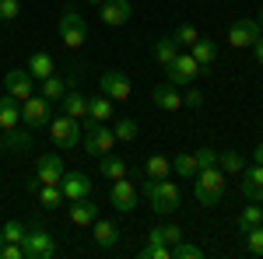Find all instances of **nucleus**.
<instances>
[{"label":"nucleus","instance_id":"nucleus-1","mask_svg":"<svg viewBox=\"0 0 263 259\" xmlns=\"http://www.w3.org/2000/svg\"><path fill=\"white\" fill-rule=\"evenodd\" d=\"M141 193L144 200L151 203V210L155 214H172V210H179V186L176 182H168V179H144L141 186Z\"/></svg>","mask_w":263,"mask_h":259},{"label":"nucleus","instance_id":"nucleus-2","mask_svg":"<svg viewBox=\"0 0 263 259\" xmlns=\"http://www.w3.org/2000/svg\"><path fill=\"white\" fill-rule=\"evenodd\" d=\"M193 196L200 207H214L224 196V172L221 168H200L193 175Z\"/></svg>","mask_w":263,"mask_h":259},{"label":"nucleus","instance_id":"nucleus-3","mask_svg":"<svg viewBox=\"0 0 263 259\" xmlns=\"http://www.w3.org/2000/svg\"><path fill=\"white\" fill-rule=\"evenodd\" d=\"M21 123H25L28 130L49 126V123H53V102L42 98V95H28V98L21 102Z\"/></svg>","mask_w":263,"mask_h":259},{"label":"nucleus","instance_id":"nucleus-4","mask_svg":"<svg viewBox=\"0 0 263 259\" xmlns=\"http://www.w3.org/2000/svg\"><path fill=\"white\" fill-rule=\"evenodd\" d=\"M112 144H116L112 126H105V123H99V119H88V126H84V151H88V154L102 158V154L112 151Z\"/></svg>","mask_w":263,"mask_h":259},{"label":"nucleus","instance_id":"nucleus-5","mask_svg":"<svg viewBox=\"0 0 263 259\" xmlns=\"http://www.w3.org/2000/svg\"><path fill=\"white\" fill-rule=\"evenodd\" d=\"M21 249H25V256H28V259H53V256H57V238H53L46 228L32 224L28 235H25V242H21Z\"/></svg>","mask_w":263,"mask_h":259},{"label":"nucleus","instance_id":"nucleus-6","mask_svg":"<svg viewBox=\"0 0 263 259\" xmlns=\"http://www.w3.org/2000/svg\"><path fill=\"white\" fill-rule=\"evenodd\" d=\"M60 39H63L67 49H81L84 39H88V25H84V18L74 7H67L60 14Z\"/></svg>","mask_w":263,"mask_h":259},{"label":"nucleus","instance_id":"nucleus-7","mask_svg":"<svg viewBox=\"0 0 263 259\" xmlns=\"http://www.w3.org/2000/svg\"><path fill=\"white\" fill-rule=\"evenodd\" d=\"M49 133H53V144L63 147V151H70V147L81 144V126H78V119H70V116H53Z\"/></svg>","mask_w":263,"mask_h":259},{"label":"nucleus","instance_id":"nucleus-8","mask_svg":"<svg viewBox=\"0 0 263 259\" xmlns=\"http://www.w3.org/2000/svg\"><path fill=\"white\" fill-rule=\"evenodd\" d=\"M165 74H168V84H176V88H186V84H193V81H197L200 67H197V60H193L190 53H179L176 60L165 67Z\"/></svg>","mask_w":263,"mask_h":259},{"label":"nucleus","instance_id":"nucleus-9","mask_svg":"<svg viewBox=\"0 0 263 259\" xmlns=\"http://www.w3.org/2000/svg\"><path fill=\"white\" fill-rule=\"evenodd\" d=\"M109 200H112V207H116L120 214H130V210L137 207L141 193H137V186L130 179H112L109 182Z\"/></svg>","mask_w":263,"mask_h":259},{"label":"nucleus","instance_id":"nucleus-10","mask_svg":"<svg viewBox=\"0 0 263 259\" xmlns=\"http://www.w3.org/2000/svg\"><path fill=\"white\" fill-rule=\"evenodd\" d=\"M260 35H263V28H260V21H256V18H239L232 28H228V46L246 49V46H253Z\"/></svg>","mask_w":263,"mask_h":259},{"label":"nucleus","instance_id":"nucleus-11","mask_svg":"<svg viewBox=\"0 0 263 259\" xmlns=\"http://www.w3.org/2000/svg\"><path fill=\"white\" fill-rule=\"evenodd\" d=\"M99 88H102V95L112 98V102L130 98V77H126L123 70H105V74L99 77Z\"/></svg>","mask_w":263,"mask_h":259},{"label":"nucleus","instance_id":"nucleus-12","mask_svg":"<svg viewBox=\"0 0 263 259\" xmlns=\"http://www.w3.org/2000/svg\"><path fill=\"white\" fill-rule=\"evenodd\" d=\"M4 91L14 95L18 102H25L32 91H35V77H32L28 70H7V77H4Z\"/></svg>","mask_w":263,"mask_h":259},{"label":"nucleus","instance_id":"nucleus-13","mask_svg":"<svg viewBox=\"0 0 263 259\" xmlns=\"http://www.w3.org/2000/svg\"><path fill=\"white\" fill-rule=\"evenodd\" d=\"M134 14V7H130V0H105L99 7V21L102 25H109V28H116V25H126Z\"/></svg>","mask_w":263,"mask_h":259},{"label":"nucleus","instance_id":"nucleus-14","mask_svg":"<svg viewBox=\"0 0 263 259\" xmlns=\"http://www.w3.org/2000/svg\"><path fill=\"white\" fill-rule=\"evenodd\" d=\"M239 175H242V182H239L242 186V196L249 203H263V165L253 161V168H242Z\"/></svg>","mask_w":263,"mask_h":259},{"label":"nucleus","instance_id":"nucleus-15","mask_svg":"<svg viewBox=\"0 0 263 259\" xmlns=\"http://www.w3.org/2000/svg\"><path fill=\"white\" fill-rule=\"evenodd\" d=\"M35 179H39L42 186H60V179H63L60 154H42V158L35 161Z\"/></svg>","mask_w":263,"mask_h":259},{"label":"nucleus","instance_id":"nucleus-16","mask_svg":"<svg viewBox=\"0 0 263 259\" xmlns=\"http://www.w3.org/2000/svg\"><path fill=\"white\" fill-rule=\"evenodd\" d=\"M151 102H155V109H162V112H179L182 109V91L176 84H158V88L151 91Z\"/></svg>","mask_w":263,"mask_h":259},{"label":"nucleus","instance_id":"nucleus-17","mask_svg":"<svg viewBox=\"0 0 263 259\" xmlns=\"http://www.w3.org/2000/svg\"><path fill=\"white\" fill-rule=\"evenodd\" d=\"M60 189H63V200H81L91 193V179L84 172H63Z\"/></svg>","mask_w":263,"mask_h":259},{"label":"nucleus","instance_id":"nucleus-18","mask_svg":"<svg viewBox=\"0 0 263 259\" xmlns=\"http://www.w3.org/2000/svg\"><path fill=\"white\" fill-rule=\"evenodd\" d=\"M67 214H70V221H74L78 228H91L95 217H99V207L88 196H81V200H70V210H67Z\"/></svg>","mask_w":263,"mask_h":259},{"label":"nucleus","instance_id":"nucleus-19","mask_svg":"<svg viewBox=\"0 0 263 259\" xmlns=\"http://www.w3.org/2000/svg\"><path fill=\"white\" fill-rule=\"evenodd\" d=\"M190 56L197 60V67H200V74H207L211 67H214V60H218V46L211 39H197L193 46H190Z\"/></svg>","mask_w":263,"mask_h":259},{"label":"nucleus","instance_id":"nucleus-20","mask_svg":"<svg viewBox=\"0 0 263 259\" xmlns=\"http://www.w3.org/2000/svg\"><path fill=\"white\" fill-rule=\"evenodd\" d=\"M21 123V102L14 95H0V130H14Z\"/></svg>","mask_w":263,"mask_h":259},{"label":"nucleus","instance_id":"nucleus-21","mask_svg":"<svg viewBox=\"0 0 263 259\" xmlns=\"http://www.w3.org/2000/svg\"><path fill=\"white\" fill-rule=\"evenodd\" d=\"M60 109H63V116H70V119H88V98L81 91H63Z\"/></svg>","mask_w":263,"mask_h":259},{"label":"nucleus","instance_id":"nucleus-22","mask_svg":"<svg viewBox=\"0 0 263 259\" xmlns=\"http://www.w3.org/2000/svg\"><path fill=\"white\" fill-rule=\"evenodd\" d=\"M91 235H95V245H99V249H112V245L120 242V228H116L112 221H99V217H95Z\"/></svg>","mask_w":263,"mask_h":259},{"label":"nucleus","instance_id":"nucleus-23","mask_svg":"<svg viewBox=\"0 0 263 259\" xmlns=\"http://www.w3.org/2000/svg\"><path fill=\"white\" fill-rule=\"evenodd\" d=\"M28 74H32L35 81H46L49 74H57V63H53L49 53H42V49H39V53L28 56Z\"/></svg>","mask_w":263,"mask_h":259},{"label":"nucleus","instance_id":"nucleus-24","mask_svg":"<svg viewBox=\"0 0 263 259\" xmlns=\"http://www.w3.org/2000/svg\"><path fill=\"white\" fill-rule=\"evenodd\" d=\"M99 168H102V175H105L109 182H112V179H126V172H130V168H126V161H123V158H116L112 151L99 158Z\"/></svg>","mask_w":263,"mask_h":259},{"label":"nucleus","instance_id":"nucleus-25","mask_svg":"<svg viewBox=\"0 0 263 259\" xmlns=\"http://www.w3.org/2000/svg\"><path fill=\"white\" fill-rule=\"evenodd\" d=\"M179 238H182V231L176 224H158V228L147 231V242H151V245H176Z\"/></svg>","mask_w":263,"mask_h":259},{"label":"nucleus","instance_id":"nucleus-26","mask_svg":"<svg viewBox=\"0 0 263 259\" xmlns=\"http://www.w3.org/2000/svg\"><path fill=\"white\" fill-rule=\"evenodd\" d=\"M88 119L109 123V119H112V98H105V95H91V98H88Z\"/></svg>","mask_w":263,"mask_h":259},{"label":"nucleus","instance_id":"nucleus-27","mask_svg":"<svg viewBox=\"0 0 263 259\" xmlns=\"http://www.w3.org/2000/svg\"><path fill=\"white\" fill-rule=\"evenodd\" d=\"M168 168H172V161L165 154H151L144 161V179H168Z\"/></svg>","mask_w":263,"mask_h":259},{"label":"nucleus","instance_id":"nucleus-28","mask_svg":"<svg viewBox=\"0 0 263 259\" xmlns=\"http://www.w3.org/2000/svg\"><path fill=\"white\" fill-rule=\"evenodd\" d=\"M179 53H182V49L176 46V39H172V35H165V39H158V42H155V60L162 63V67H168V63L176 60Z\"/></svg>","mask_w":263,"mask_h":259},{"label":"nucleus","instance_id":"nucleus-29","mask_svg":"<svg viewBox=\"0 0 263 259\" xmlns=\"http://www.w3.org/2000/svg\"><path fill=\"white\" fill-rule=\"evenodd\" d=\"M218 168H221L224 175H239L246 168V161L239 151H218Z\"/></svg>","mask_w":263,"mask_h":259},{"label":"nucleus","instance_id":"nucleus-30","mask_svg":"<svg viewBox=\"0 0 263 259\" xmlns=\"http://www.w3.org/2000/svg\"><path fill=\"white\" fill-rule=\"evenodd\" d=\"M172 172L182 175V179H193V175L200 172V168H197V154H186V151L176 154V158H172Z\"/></svg>","mask_w":263,"mask_h":259},{"label":"nucleus","instance_id":"nucleus-31","mask_svg":"<svg viewBox=\"0 0 263 259\" xmlns=\"http://www.w3.org/2000/svg\"><path fill=\"white\" fill-rule=\"evenodd\" d=\"M112 133H116L120 144H134L137 133H141V126H137V119H116L112 123Z\"/></svg>","mask_w":263,"mask_h":259},{"label":"nucleus","instance_id":"nucleus-32","mask_svg":"<svg viewBox=\"0 0 263 259\" xmlns=\"http://www.w3.org/2000/svg\"><path fill=\"white\" fill-rule=\"evenodd\" d=\"M39 203L46 207V210H57V207H63V189L60 186H39Z\"/></svg>","mask_w":263,"mask_h":259},{"label":"nucleus","instance_id":"nucleus-33","mask_svg":"<svg viewBox=\"0 0 263 259\" xmlns=\"http://www.w3.org/2000/svg\"><path fill=\"white\" fill-rule=\"evenodd\" d=\"M172 39H176V46H179V49H190L193 42L200 39V32H197V25H190V21H182L179 28L172 32Z\"/></svg>","mask_w":263,"mask_h":259},{"label":"nucleus","instance_id":"nucleus-34","mask_svg":"<svg viewBox=\"0 0 263 259\" xmlns=\"http://www.w3.org/2000/svg\"><path fill=\"white\" fill-rule=\"evenodd\" d=\"M63 91H67V81H63V77H57V74H49V77L42 81V98L60 102V98H63Z\"/></svg>","mask_w":263,"mask_h":259},{"label":"nucleus","instance_id":"nucleus-35","mask_svg":"<svg viewBox=\"0 0 263 259\" xmlns=\"http://www.w3.org/2000/svg\"><path fill=\"white\" fill-rule=\"evenodd\" d=\"M4 147H7V151H25V147L32 151V133H25V130H18V126H14V130H7Z\"/></svg>","mask_w":263,"mask_h":259},{"label":"nucleus","instance_id":"nucleus-36","mask_svg":"<svg viewBox=\"0 0 263 259\" xmlns=\"http://www.w3.org/2000/svg\"><path fill=\"white\" fill-rule=\"evenodd\" d=\"M235 224L242 228V235L249 231V228H260V224H263V207H253V203H249L242 214H239V221H235Z\"/></svg>","mask_w":263,"mask_h":259},{"label":"nucleus","instance_id":"nucleus-37","mask_svg":"<svg viewBox=\"0 0 263 259\" xmlns=\"http://www.w3.org/2000/svg\"><path fill=\"white\" fill-rule=\"evenodd\" d=\"M203 256V249L200 245H193V242H176V245H172V259H200Z\"/></svg>","mask_w":263,"mask_h":259},{"label":"nucleus","instance_id":"nucleus-38","mask_svg":"<svg viewBox=\"0 0 263 259\" xmlns=\"http://www.w3.org/2000/svg\"><path fill=\"white\" fill-rule=\"evenodd\" d=\"M0 231H4V242H25V235H28V224H21V221H7Z\"/></svg>","mask_w":263,"mask_h":259},{"label":"nucleus","instance_id":"nucleus-39","mask_svg":"<svg viewBox=\"0 0 263 259\" xmlns=\"http://www.w3.org/2000/svg\"><path fill=\"white\" fill-rule=\"evenodd\" d=\"M246 249H249L253 256H263V224L246 231Z\"/></svg>","mask_w":263,"mask_h":259},{"label":"nucleus","instance_id":"nucleus-40","mask_svg":"<svg viewBox=\"0 0 263 259\" xmlns=\"http://www.w3.org/2000/svg\"><path fill=\"white\" fill-rule=\"evenodd\" d=\"M141 259H172V245H144L141 249Z\"/></svg>","mask_w":263,"mask_h":259},{"label":"nucleus","instance_id":"nucleus-41","mask_svg":"<svg viewBox=\"0 0 263 259\" xmlns=\"http://www.w3.org/2000/svg\"><path fill=\"white\" fill-rule=\"evenodd\" d=\"M197 168H218V151L214 147H200L197 151Z\"/></svg>","mask_w":263,"mask_h":259},{"label":"nucleus","instance_id":"nucleus-42","mask_svg":"<svg viewBox=\"0 0 263 259\" xmlns=\"http://www.w3.org/2000/svg\"><path fill=\"white\" fill-rule=\"evenodd\" d=\"M182 105H186V109H200V105H203V91H197V88L186 84V91H182Z\"/></svg>","mask_w":263,"mask_h":259},{"label":"nucleus","instance_id":"nucleus-43","mask_svg":"<svg viewBox=\"0 0 263 259\" xmlns=\"http://www.w3.org/2000/svg\"><path fill=\"white\" fill-rule=\"evenodd\" d=\"M18 11H21L18 0H0V21H14V18H18Z\"/></svg>","mask_w":263,"mask_h":259},{"label":"nucleus","instance_id":"nucleus-44","mask_svg":"<svg viewBox=\"0 0 263 259\" xmlns=\"http://www.w3.org/2000/svg\"><path fill=\"white\" fill-rule=\"evenodd\" d=\"M0 259H25V249H21V242H4V249H0Z\"/></svg>","mask_w":263,"mask_h":259},{"label":"nucleus","instance_id":"nucleus-45","mask_svg":"<svg viewBox=\"0 0 263 259\" xmlns=\"http://www.w3.org/2000/svg\"><path fill=\"white\" fill-rule=\"evenodd\" d=\"M253 53H256V60H260V67H263V35L253 42Z\"/></svg>","mask_w":263,"mask_h":259},{"label":"nucleus","instance_id":"nucleus-46","mask_svg":"<svg viewBox=\"0 0 263 259\" xmlns=\"http://www.w3.org/2000/svg\"><path fill=\"white\" fill-rule=\"evenodd\" d=\"M39 186H42V182H39V179H35V175H32V179L25 182V189H28V193H39Z\"/></svg>","mask_w":263,"mask_h":259},{"label":"nucleus","instance_id":"nucleus-47","mask_svg":"<svg viewBox=\"0 0 263 259\" xmlns=\"http://www.w3.org/2000/svg\"><path fill=\"white\" fill-rule=\"evenodd\" d=\"M253 161H256V165H263V144L256 147V151H253Z\"/></svg>","mask_w":263,"mask_h":259},{"label":"nucleus","instance_id":"nucleus-48","mask_svg":"<svg viewBox=\"0 0 263 259\" xmlns=\"http://www.w3.org/2000/svg\"><path fill=\"white\" fill-rule=\"evenodd\" d=\"M84 4H91V7H102V4H105V0H84Z\"/></svg>","mask_w":263,"mask_h":259},{"label":"nucleus","instance_id":"nucleus-49","mask_svg":"<svg viewBox=\"0 0 263 259\" xmlns=\"http://www.w3.org/2000/svg\"><path fill=\"white\" fill-rule=\"evenodd\" d=\"M256 21H260V28H263V7H260V14H256Z\"/></svg>","mask_w":263,"mask_h":259},{"label":"nucleus","instance_id":"nucleus-50","mask_svg":"<svg viewBox=\"0 0 263 259\" xmlns=\"http://www.w3.org/2000/svg\"><path fill=\"white\" fill-rule=\"evenodd\" d=\"M4 151H7V147H4V137H0V154H4Z\"/></svg>","mask_w":263,"mask_h":259},{"label":"nucleus","instance_id":"nucleus-51","mask_svg":"<svg viewBox=\"0 0 263 259\" xmlns=\"http://www.w3.org/2000/svg\"><path fill=\"white\" fill-rule=\"evenodd\" d=\"M0 249H4V231H0Z\"/></svg>","mask_w":263,"mask_h":259}]
</instances>
